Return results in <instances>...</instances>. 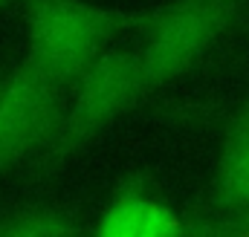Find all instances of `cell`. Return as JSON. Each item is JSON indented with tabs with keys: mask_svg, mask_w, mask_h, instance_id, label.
<instances>
[{
	"mask_svg": "<svg viewBox=\"0 0 249 237\" xmlns=\"http://www.w3.org/2000/svg\"><path fill=\"white\" fill-rule=\"evenodd\" d=\"M244 6L247 0H171L145 12L136 50L145 96L183 78L235 26Z\"/></svg>",
	"mask_w": 249,
	"mask_h": 237,
	"instance_id": "obj_3",
	"label": "cell"
},
{
	"mask_svg": "<svg viewBox=\"0 0 249 237\" xmlns=\"http://www.w3.org/2000/svg\"><path fill=\"white\" fill-rule=\"evenodd\" d=\"M75 232H90V226L81 223L75 211L53 205H29L0 220V235L6 237H55Z\"/></svg>",
	"mask_w": 249,
	"mask_h": 237,
	"instance_id": "obj_7",
	"label": "cell"
},
{
	"mask_svg": "<svg viewBox=\"0 0 249 237\" xmlns=\"http://www.w3.org/2000/svg\"><path fill=\"white\" fill-rule=\"evenodd\" d=\"M6 3H9V0H0V9H3V6H6Z\"/></svg>",
	"mask_w": 249,
	"mask_h": 237,
	"instance_id": "obj_9",
	"label": "cell"
},
{
	"mask_svg": "<svg viewBox=\"0 0 249 237\" xmlns=\"http://www.w3.org/2000/svg\"><path fill=\"white\" fill-rule=\"evenodd\" d=\"M229 121H232V124H247L249 127V99L235 110V113H232V116H229Z\"/></svg>",
	"mask_w": 249,
	"mask_h": 237,
	"instance_id": "obj_8",
	"label": "cell"
},
{
	"mask_svg": "<svg viewBox=\"0 0 249 237\" xmlns=\"http://www.w3.org/2000/svg\"><path fill=\"white\" fill-rule=\"evenodd\" d=\"M64 90L29 58L0 75V177L44 151L61 116Z\"/></svg>",
	"mask_w": 249,
	"mask_h": 237,
	"instance_id": "obj_4",
	"label": "cell"
},
{
	"mask_svg": "<svg viewBox=\"0 0 249 237\" xmlns=\"http://www.w3.org/2000/svg\"><path fill=\"white\" fill-rule=\"evenodd\" d=\"M70 102L58 116L55 133L32 159V174L50 179L64 168L119 116L145 102L136 50L107 47L70 87Z\"/></svg>",
	"mask_w": 249,
	"mask_h": 237,
	"instance_id": "obj_1",
	"label": "cell"
},
{
	"mask_svg": "<svg viewBox=\"0 0 249 237\" xmlns=\"http://www.w3.org/2000/svg\"><path fill=\"white\" fill-rule=\"evenodd\" d=\"M26 17V58L70 87L113 38L139 29L145 12H124L90 0H20Z\"/></svg>",
	"mask_w": 249,
	"mask_h": 237,
	"instance_id": "obj_2",
	"label": "cell"
},
{
	"mask_svg": "<svg viewBox=\"0 0 249 237\" xmlns=\"http://www.w3.org/2000/svg\"><path fill=\"white\" fill-rule=\"evenodd\" d=\"M90 229L107 237H162L183 232L186 223L157 194L145 174H130L113 188L99 223Z\"/></svg>",
	"mask_w": 249,
	"mask_h": 237,
	"instance_id": "obj_5",
	"label": "cell"
},
{
	"mask_svg": "<svg viewBox=\"0 0 249 237\" xmlns=\"http://www.w3.org/2000/svg\"><path fill=\"white\" fill-rule=\"evenodd\" d=\"M212 208L220 217H249V127L226 121L214 182Z\"/></svg>",
	"mask_w": 249,
	"mask_h": 237,
	"instance_id": "obj_6",
	"label": "cell"
}]
</instances>
